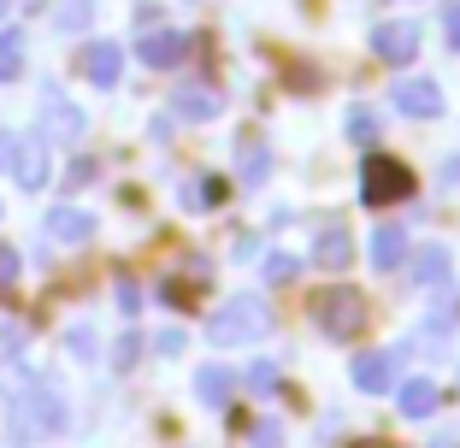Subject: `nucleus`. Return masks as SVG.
Returning a JSON list of instances; mask_svg holds the SVG:
<instances>
[{
  "mask_svg": "<svg viewBox=\"0 0 460 448\" xmlns=\"http://www.w3.org/2000/svg\"><path fill=\"white\" fill-rule=\"evenodd\" d=\"M24 77V30H0V83Z\"/></svg>",
  "mask_w": 460,
  "mask_h": 448,
  "instance_id": "nucleus-18",
  "label": "nucleus"
},
{
  "mask_svg": "<svg viewBox=\"0 0 460 448\" xmlns=\"http://www.w3.org/2000/svg\"><path fill=\"white\" fill-rule=\"evenodd\" d=\"M349 378H354V390H360V395H384V390L395 383V354H384V348H366V354H354Z\"/></svg>",
  "mask_w": 460,
  "mask_h": 448,
  "instance_id": "nucleus-5",
  "label": "nucleus"
},
{
  "mask_svg": "<svg viewBox=\"0 0 460 448\" xmlns=\"http://www.w3.org/2000/svg\"><path fill=\"white\" fill-rule=\"evenodd\" d=\"M413 277H420L425 289H443L448 284V248L443 242H425L420 254H413Z\"/></svg>",
  "mask_w": 460,
  "mask_h": 448,
  "instance_id": "nucleus-14",
  "label": "nucleus"
},
{
  "mask_svg": "<svg viewBox=\"0 0 460 448\" xmlns=\"http://www.w3.org/2000/svg\"><path fill=\"white\" fill-rule=\"evenodd\" d=\"M195 395L213 401V408H225V401H230V372L225 366H201V372H195Z\"/></svg>",
  "mask_w": 460,
  "mask_h": 448,
  "instance_id": "nucleus-20",
  "label": "nucleus"
},
{
  "mask_svg": "<svg viewBox=\"0 0 460 448\" xmlns=\"http://www.w3.org/2000/svg\"><path fill=\"white\" fill-rule=\"evenodd\" d=\"M402 254H407L402 224H384V231L372 236V266H378V272H395V266H402Z\"/></svg>",
  "mask_w": 460,
  "mask_h": 448,
  "instance_id": "nucleus-16",
  "label": "nucleus"
},
{
  "mask_svg": "<svg viewBox=\"0 0 460 448\" xmlns=\"http://www.w3.org/2000/svg\"><path fill=\"white\" fill-rule=\"evenodd\" d=\"M6 160H13V142H6V136H0V165H6Z\"/></svg>",
  "mask_w": 460,
  "mask_h": 448,
  "instance_id": "nucleus-31",
  "label": "nucleus"
},
{
  "mask_svg": "<svg viewBox=\"0 0 460 448\" xmlns=\"http://www.w3.org/2000/svg\"><path fill=\"white\" fill-rule=\"evenodd\" d=\"M66 183H71V189H83V183H95V160H71Z\"/></svg>",
  "mask_w": 460,
  "mask_h": 448,
  "instance_id": "nucleus-27",
  "label": "nucleus"
},
{
  "mask_svg": "<svg viewBox=\"0 0 460 448\" xmlns=\"http://www.w3.org/2000/svg\"><path fill=\"white\" fill-rule=\"evenodd\" d=\"M6 6H13V0H0V13H6Z\"/></svg>",
  "mask_w": 460,
  "mask_h": 448,
  "instance_id": "nucleus-33",
  "label": "nucleus"
},
{
  "mask_svg": "<svg viewBox=\"0 0 460 448\" xmlns=\"http://www.w3.org/2000/svg\"><path fill=\"white\" fill-rule=\"evenodd\" d=\"M18 284V248L0 242V289H13Z\"/></svg>",
  "mask_w": 460,
  "mask_h": 448,
  "instance_id": "nucleus-25",
  "label": "nucleus"
},
{
  "mask_svg": "<svg viewBox=\"0 0 460 448\" xmlns=\"http://www.w3.org/2000/svg\"><path fill=\"white\" fill-rule=\"evenodd\" d=\"M407 189H413V177H407L402 160H390V154H366V165H360V201L366 206L402 201Z\"/></svg>",
  "mask_w": 460,
  "mask_h": 448,
  "instance_id": "nucleus-3",
  "label": "nucleus"
},
{
  "mask_svg": "<svg viewBox=\"0 0 460 448\" xmlns=\"http://www.w3.org/2000/svg\"><path fill=\"white\" fill-rule=\"evenodd\" d=\"M390 95H395V107H402L407 119H437V112H443V89H437L431 77H402Z\"/></svg>",
  "mask_w": 460,
  "mask_h": 448,
  "instance_id": "nucleus-6",
  "label": "nucleus"
},
{
  "mask_svg": "<svg viewBox=\"0 0 460 448\" xmlns=\"http://www.w3.org/2000/svg\"><path fill=\"white\" fill-rule=\"evenodd\" d=\"M372 54L390 59V66H407V59L420 54V30L413 24H378L372 30Z\"/></svg>",
  "mask_w": 460,
  "mask_h": 448,
  "instance_id": "nucleus-7",
  "label": "nucleus"
},
{
  "mask_svg": "<svg viewBox=\"0 0 460 448\" xmlns=\"http://www.w3.org/2000/svg\"><path fill=\"white\" fill-rule=\"evenodd\" d=\"M218 107H225V101H218L213 89H177V95H172L177 119H218Z\"/></svg>",
  "mask_w": 460,
  "mask_h": 448,
  "instance_id": "nucleus-15",
  "label": "nucleus"
},
{
  "mask_svg": "<svg viewBox=\"0 0 460 448\" xmlns=\"http://www.w3.org/2000/svg\"><path fill=\"white\" fill-rule=\"evenodd\" d=\"M443 41H448V48H460V0H448V6H443Z\"/></svg>",
  "mask_w": 460,
  "mask_h": 448,
  "instance_id": "nucleus-26",
  "label": "nucleus"
},
{
  "mask_svg": "<svg viewBox=\"0 0 460 448\" xmlns=\"http://www.w3.org/2000/svg\"><path fill=\"white\" fill-rule=\"evenodd\" d=\"M402 413L407 419H431L437 413V383L431 378H407L402 383Z\"/></svg>",
  "mask_w": 460,
  "mask_h": 448,
  "instance_id": "nucleus-17",
  "label": "nucleus"
},
{
  "mask_svg": "<svg viewBox=\"0 0 460 448\" xmlns=\"http://www.w3.org/2000/svg\"><path fill=\"white\" fill-rule=\"evenodd\" d=\"M307 312L313 319H319V330H325V337H354V330L366 325V301L354 295L349 284H331V289H313L307 295Z\"/></svg>",
  "mask_w": 460,
  "mask_h": 448,
  "instance_id": "nucleus-2",
  "label": "nucleus"
},
{
  "mask_svg": "<svg viewBox=\"0 0 460 448\" xmlns=\"http://www.w3.org/2000/svg\"><path fill=\"white\" fill-rule=\"evenodd\" d=\"M248 390H254V395H271V390H278V366H271V360L248 366Z\"/></svg>",
  "mask_w": 460,
  "mask_h": 448,
  "instance_id": "nucleus-23",
  "label": "nucleus"
},
{
  "mask_svg": "<svg viewBox=\"0 0 460 448\" xmlns=\"http://www.w3.org/2000/svg\"><path fill=\"white\" fill-rule=\"evenodd\" d=\"M266 325H271V307L260 295H230L225 307L207 319V342H213V348H236V342H254Z\"/></svg>",
  "mask_w": 460,
  "mask_h": 448,
  "instance_id": "nucleus-1",
  "label": "nucleus"
},
{
  "mask_svg": "<svg viewBox=\"0 0 460 448\" xmlns=\"http://www.w3.org/2000/svg\"><path fill=\"white\" fill-rule=\"evenodd\" d=\"M301 259L296 254H266V284H296Z\"/></svg>",
  "mask_w": 460,
  "mask_h": 448,
  "instance_id": "nucleus-22",
  "label": "nucleus"
},
{
  "mask_svg": "<svg viewBox=\"0 0 460 448\" xmlns=\"http://www.w3.org/2000/svg\"><path fill=\"white\" fill-rule=\"evenodd\" d=\"M83 71H89L95 89H112V83L124 77V54L112 48V41H89V48H83Z\"/></svg>",
  "mask_w": 460,
  "mask_h": 448,
  "instance_id": "nucleus-9",
  "label": "nucleus"
},
{
  "mask_svg": "<svg viewBox=\"0 0 460 448\" xmlns=\"http://www.w3.org/2000/svg\"><path fill=\"white\" fill-rule=\"evenodd\" d=\"M48 236H54V242H89V236H95V218L83 213V206H54V213H48Z\"/></svg>",
  "mask_w": 460,
  "mask_h": 448,
  "instance_id": "nucleus-12",
  "label": "nucleus"
},
{
  "mask_svg": "<svg viewBox=\"0 0 460 448\" xmlns=\"http://www.w3.org/2000/svg\"><path fill=\"white\" fill-rule=\"evenodd\" d=\"M41 130H48L54 142H66V148H71V142L83 136V112L71 107V101H48V107H41Z\"/></svg>",
  "mask_w": 460,
  "mask_h": 448,
  "instance_id": "nucleus-13",
  "label": "nucleus"
},
{
  "mask_svg": "<svg viewBox=\"0 0 460 448\" xmlns=\"http://www.w3.org/2000/svg\"><path fill=\"white\" fill-rule=\"evenodd\" d=\"M24 413L30 419H18V436H59L66 431V401H59L54 390H36L24 401Z\"/></svg>",
  "mask_w": 460,
  "mask_h": 448,
  "instance_id": "nucleus-4",
  "label": "nucleus"
},
{
  "mask_svg": "<svg viewBox=\"0 0 460 448\" xmlns=\"http://www.w3.org/2000/svg\"><path fill=\"white\" fill-rule=\"evenodd\" d=\"M160 354H183V330H165V337H160Z\"/></svg>",
  "mask_w": 460,
  "mask_h": 448,
  "instance_id": "nucleus-30",
  "label": "nucleus"
},
{
  "mask_svg": "<svg viewBox=\"0 0 460 448\" xmlns=\"http://www.w3.org/2000/svg\"><path fill=\"white\" fill-rule=\"evenodd\" d=\"M342 130H349V142H360V148H378V112L372 107H349Z\"/></svg>",
  "mask_w": 460,
  "mask_h": 448,
  "instance_id": "nucleus-21",
  "label": "nucleus"
},
{
  "mask_svg": "<svg viewBox=\"0 0 460 448\" xmlns=\"http://www.w3.org/2000/svg\"><path fill=\"white\" fill-rule=\"evenodd\" d=\"M254 448H284V431H278V419H260V425H254Z\"/></svg>",
  "mask_w": 460,
  "mask_h": 448,
  "instance_id": "nucleus-24",
  "label": "nucleus"
},
{
  "mask_svg": "<svg viewBox=\"0 0 460 448\" xmlns=\"http://www.w3.org/2000/svg\"><path fill=\"white\" fill-rule=\"evenodd\" d=\"M354 448H390V443H378V436H372V443H354Z\"/></svg>",
  "mask_w": 460,
  "mask_h": 448,
  "instance_id": "nucleus-32",
  "label": "nucleus"
},
{
  "mask_svg": "<svg viewBox=\"0 0 460 448\" xmlns=\"http://www.w3.org/2000/svg\"><path fill=\"white\" fill-rule=\"evenodd\" d=\"M136 354H142V342H136V337H119V372L136 366Z\"/></svg>",
  "mask_w": 460,
  "mask_h": 448,
  "instance_id": "nucleus-28",
  "label": "nucleus"
},
{
  "mask_svg": "<svg viewBox=\"0 0 460 448\" xmlns=\"http://www.w3.org/2000/svg\"><path fill=\"white\" fill-rule=\"evenodd\" d=\"M195 201H207V206H218V201H225V183H218V177H207V183H201V195H195Z\"/></svg>",
  "mask_w": 460,
  "mask_h": 448,
  "instance_id": "nucleus-29",
  "label": "nucleus"
},
{
  "mask_svg": "<svg viewBox=\"0 0 460 448\" xmlns=\"http://www.w3.org/2000/svg\"><path fill=\"white\" fill-rule=\"evenodd\" d=\"M266 171H271L266 142H254V136H248V142H243V160H236V177H243L248 189H254V183H266Z\"/></svg>",
  "mask_w": 460,
  "mask_h": 448,
  "instance_id": "nucleus-19",
  "label": "nucleus"
},
{
  "mask_svg": "<svg viewBox=\"0 0 460 448\" xmlns=\"http://www.w3.org/2000/svg\"><path fill=\"white\" fill-rule=\"evenodd\" d=\"M313 259H319L325 272H349V259H354L349 231H342V224H325V231H319V242H313Z\"/></svg>",
  "mask_w": 460,
  "mask_h": 448,
  "instance_id": "nucleus-11",
  "label": "nucleus"
},
{
  "mask_svg": "<svg viewBox=\"0 0 460 448\" xmlns=\"http://www.w3.org/2000/svg\"><path fill=\"white\" fill-rule=\"evenodd\" d=\"M183 54H190V36H183V30H154V36H142V66H154V71L177 66Z\"/></svg>",
  "mask_w": 460,
  "mask_h": 448,
  "instance_id": "nucleus-10",
  "label": "nucleus"
},
{
  "mask_svg": "<svg viewBox=\"0 0 460 448\" xmlns=\"http://www.w3.org/2000/svg\"><path fill=\"white\" fill-rule=\"evenodd\" d=\"M13 177L18 183H24V189H41V183H48V136H30V142H18L13 148Z\"/></svg>",
  "mask_w": 460,
  "mask_h": 448,
  "instance_id": "nucleus-8",
  "label": "nucleus"
}]
</instances>
